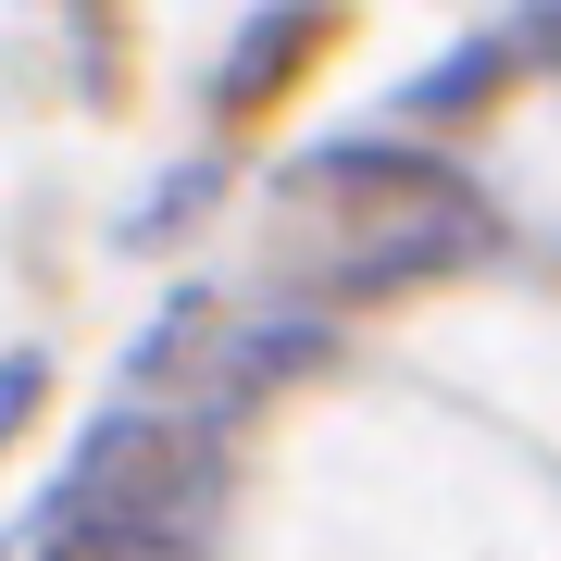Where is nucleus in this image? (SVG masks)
I'll list each match as a JSON object with an SVG mask.
<instances>
[{
    "label": "nucleus",
    "instance_id": "obj_3",
    "mask_svg": "<svg viewBox=\"0 0 561 561\" xmlns=\"http://www.w3.org/2000/svg\"><path fill=\"white\" fill-rule=\"evenodd\" d=\"M337 350V312H287V324H262V337L225 362V387H213V412H250L262 387H287V375H312V362Z\"/></svg>",
    "mask_w": 561,
    "mask_h": 561
},
{
    "label": "nucleus",
    "instance_id": "obj_2",
    "mask_svg": "<svg viewBox=\"0 0 561 561\" xmlns=\"http://www.w3.org/2000/svg\"><path fill=\"white\" fill-rule=\"evenodd\" d=\"M287 201H337L350 225H486V201L449 175L437 150H400V138H350V150H312L287 175Z\"/></svg>",
    "mask_w": 561,
    "mask_h": 561
},
{
    "label": "nucleus",
    "instance_id": "obj_1",
    "mask_svg": "<svg viewBox=\"0 0 561 561\" xmlns=\"http://www.w3.org/2000/svg\"><path fill=\"white\" fill-rule=\"evenodd\" d=\"M213 500H225V437L175 412H113L62 474V524H138V537H187V549H201Z\"/></svg>",
    "mask_w": 561,
    "mask_h": 561
},
{
    "label": "nucleus",
    "instance_id": "obj_7",
    "mask_svg": "<svg viewBox=\"0 0 561 561\" xmlns=\"http://www.w3.org/2000/svg\"><path fill=\"white\" fill-rule=\"evenodd\" d=\"M38 400H50V362H38V350H0V449L25 437V412H38Z\"/></svg>",
    "mask_w": 561,
    "mask_h": 561
},
{
    "label": "nucleus",
    "instance_id": "obj_5",
    "mask_svg": "<svg viewBox=\"0 0 561 561\" xmlns=\"http://www.w3.org/2000/svg\"><path fill=\"white\" fill-rule=\"evenodd\" d=\"M500 76H512V50H500V38H474V50H449V62H437V76L412 88L400 113H412V125H461V101H486Z\"/></svg>",
    "mask_w": 561,
    "mask_h": 561
},
{
    "label": "nucleus",
    "instance_id": "obj_6",
    "mask_svg": "<svg viewBox=\"0 0 561 561\" xmlns=\"http://www.w3.org/2000/svg\"><path fill=\"white\" fill-rule=\"evenodd\" d=\"M38 561H201V549H187V537H138V524H62L50 512Z\"/></svg>",
    "mask_w": 561,
    "mask_h": 561
},
{
    "label": "nucleus",
    "instance_id": "obj_4",
    "mask_svg": "<svg viewBox=\"0 0 561 561\" xmlns=\"http://www.w3.org/2000/svg\"><path fill=\"white\" fill-rule=\"evenodd\" d=\"M312 50H324V25H312V13H287V25H262V38H250L238 62H225V88H213V101H225V113H250L262 88H287V76H300V62H312Z\"/></svg>",
    "mask_w": 561,
    "mask_h": 561
}]
</instances>
